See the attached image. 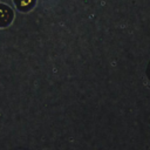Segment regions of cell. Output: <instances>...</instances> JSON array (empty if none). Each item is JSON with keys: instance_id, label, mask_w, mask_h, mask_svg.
Wrapping results in <instances>:
<instances>
[{"instance_id": "3", "label": "cell", "mask_w": 150, "mask_h": 150, "mask_svg": "<svg viewBox=\"0 0 150 150\" xmlns=\"http://www.w3.org/2000/svg\"><path fill=\"white\" fill-rule=\"evenodd\" d=\"M146 76H148V79L150 80V61H149L148 67H146Z\"/></svg>"}, {"instance_id": "2", "label": "cell", "mask_w": 150, "mask_h": 150, "mask_svg": "<svg viewBox=\"0 0 150 150\" xmlns=\"http://www.w3.org/2000/svg\"><path fill=\"white\" fill-rule=\"evenodd\" d=\"M16 8L21 12H28L35 5V0H14Z\"/></svg>"}, {"instance_id": "1", "label": "cell", "mask_w": 150, "mask_h": 150, "mask_svg": "<svg viewBox=\"0 0 150 150\" xmlns=\"http://www.w3.org/2000/svg\"><path fill=\"white\" fill-rule=\"evenodd\" d=\"M13 16L14 14L11 7L6 5H0V27H5L9 25L13 20Z\"/></svg>"}]
</instances>
